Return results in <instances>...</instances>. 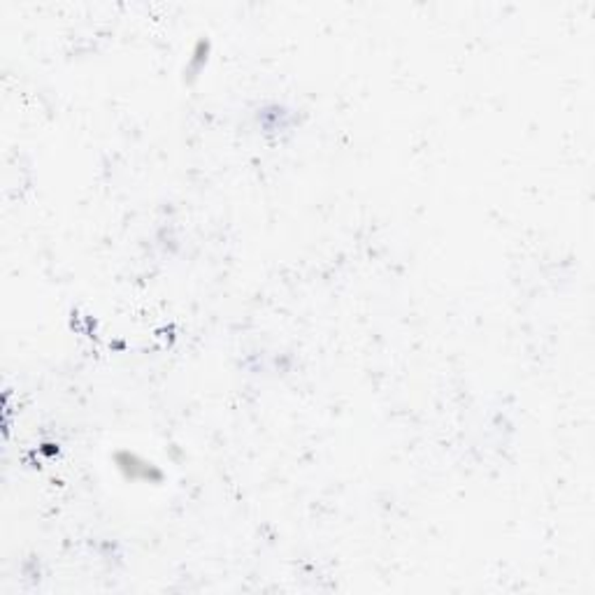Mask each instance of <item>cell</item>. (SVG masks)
Listing matches in <instances>:
<instances>
[{
  "mask_svg": "<svg viewBox=\"0 0 595 595\" xmlns=\"http://www.w3.org/2000/svg\"><path fill=\"white\" fill-rule=\"evenodd\" d=\"M114 463H117L121 475L131 479V482H138V479H142V482H161L163 477V472L154 463H147L145 458L131 454V451H119L114 456Z\"/></svg>",
  "mask_w": 595,
  "mask_h": 595,
  "instance_id": "6da1fadb",
  "label": "cell"
},
{
  "mask_svg": "<svg viewBox=\"0 0 595 595\" xmlns=\"http://www.w3.org/2000/svg\"><path fill=\"white\" fill-rule=\"evenodd\" d=\"M207 47H210V42H207V40H200L196 45V54H193V59H191V70H193V73L200 70V66H203V63L207 61V56H203V49H207Z\"/></svg>",
  "mask_w": 595,
  "mask_h": 595,
  "instance_id": "7a4b0ae2",
  "label": "cell"
}]
</instances>
